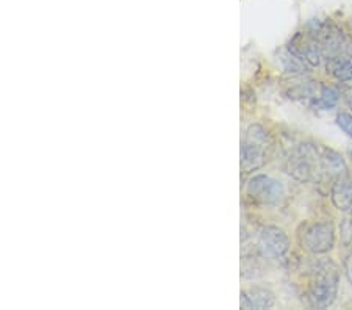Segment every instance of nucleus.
<instances>
[{"instance_id":"obj_1","label":"nucleus","mask_w":352,"mask_h":310,"mask_svg":"<svg viewBox=\"0 0 352 310\" xmlns=\"http://www.w3.org/2000/svg\"><path fill=\"white\" fill-rule=\"evenodd\" d=\"M340 271L334 262H319L313 269L307 285L305 298L310 307L327 308L338 295Z\"/></svg>"},{"instance_id":"obj_2","label":"nucleus","mask_w":352,"mask_h":310,"mask_svg":"<svg viewBox=\"0 0 352 310\" xmlns=\"http://www.w3.org/2000/svg\"><path fill=\"white\" fill-rule=\"evenodd\" d=\"M285 171L301 183L316 182L321 172V153L313 143L298 144L285 159Z\"/></svg>"},{"instance_id":"obj_3","label":"nucleus","mask_w":352,"mask_h":310,"mask_svg":"<svg viewBox=\"0 0 352 310\" xmlns=\"http://www.w3.org/2000/svg\"><path fill=\"white\" fill-rule=\"evenodd\" d=\"M272 141L268 130L260 124H252L241 141V169L243 172H253L260 169L269 157Z\"/></svg>"},{"instance_id":"obj_4","label":"nucleus","mask_w":352,"mask_h":310,"mask_svg":"<svg viewBox=\"0 0 352 310\" xmlns=\"http://www.w3.org/2000/svg\"><path fill=\"white\" fill-rule=\"evenodd\" d=\"M298 240L310 254H327L335 246V227L330 221H305L298 230Z\"/></svg>"},{"instance_id":"obj_5","label":"nucleus","mask_w":352,"mask_h":310,"mask_svg":"<svg viewBox=\"0 0 352 310\" xmlns=\"http://www.w3.org/2000/svg\"><path fill=\"white\" fill-rule=\"evenodd\" d=\"M244 195L257 205H277L285 196V188L277 179L268 174H257L247 180Z\"/></svg>"},{"instance_id":"obj_6","label":"nucleus","mask_w":352,"mask_h":310,"mask_svg":"<svg viewBox=\"0 0 352 310\" xmlns=\"http://www.w3.org/2000/svg\"><path fill=\"white\" fill-rule=\"evenodd\" d=\"M257 249L259 254L277 260L286 256V253L290 251V238H288L286 232L277 226L266 224L259 230V238H257Z\"/></svg>"},{"instance_id":"obj_7","label":"nucleus","mask_w":352,"mask_h":310,"mask_svg":"<svg viewBox=\"0 0 352 310\" xmlns=\"http://www.w3.org/2000/svg\"><path fill=\"white\" fill-rule=\"evenodd\" d=\"M286 50L291 52L301 61H304L308 68H316L323 61L321 46H319V41L311 30H308V32H298L291 38V41L288 43Z\"/></svg>"},{"instance_id":"obj_8","label":"nucleus","mask_w":352,"mask_h":310,"mask_svg":"<svg viewBox=\"0 0 352 310\" xmlns=\"http://www.w3.org/2000/svg\"><path fill=\"white\" fill-rule=\"evenodd\" d=\"M311 32L316 35V38L319 41L324 60H329V58L347 50L346 49V36L337 25L329 24V22L318 24L315 28H311Z\"/></svg>"},{"instance_id":"obj_9","label":"nucleus","mask_w":352,"mask_h":310,"mask_svg":"<svg viewBox=\"0 0 352 310\" xmlns=\"http://www.w3.org/2000/svg\"><path fill=\"white\" fill-rule=\"evenodd\" d=\"M319 153H321V172L318 179L319 183L332 185L337 179L349 174L346 162L340 152L329 147H319Z\"/></svg>"},{"instance_id":"obj_10","label":"nucleus","mask_w":352,"mask_h":310,"mask_svg":"<svg viewBox=\"0 0 352 310\" xmlns=\"http://www.w3.org/2000/svg\"><path fill=\"white\" fill-rule=\"evenodd\" d=\"M276 304V298L274 293L265 287L260 285H252L249 288L241 290V299H240V305L241 308L247 310V308H271Z\"/></svg>"},{"instance_id":"obj_11","label":"nucleus","mask_w":352,"mask_h":310,"mask_svg":"<svg viewBox=\"0 0 352 310\" xmlns=\"http://www.w3.org/2000/svg\"><path fill=\"white\" fill-rule=\"evenodd\" d=\"M330 199L337 210H352V176H343L330 185Z\"/></svg>"},{"instance_id":"obj_12","label":"nucleus","mask_w":352,"mask_h":310,"mask_svg":"<svg viewBox=\"0 0 352 310\" xmlns=\"http://www.w3.org/2000/svg\"><path fill=\"white\" fill-rule=\"evenodd\" d=\"M326 71L338 82H352V52L344 50L326 60Z\"/></svg>"},{"instance_id":"obj_13","label":"nucleus","mask_w":352,"mask_h":310,"mask_svg":"<svg viewBox=\"0 0 352 310\" xmlns=\"http://www.w3.org/2000/svg\"><path fill=\"white\" fill-rule=\"evenodd\" d=\"M338 101H340L338 88H335L332 85H323L321 83L319 91H318V96H316L311 107H315L318 110H332L337 107Z\"/></svg>"},{"instance_id":"obj_14","label":"nucleus","mask_w":352,"mask_h":310,"mask_svg":"<svg viewBox=\"0 0 352 310\" xmlns=\"http://www.w3.org/2000/svg\"><path fill=\"white\" fill-rule=\"evenodd\" d=\"M262 274V266L253 254H243V263H241V277L243 279H257Z\"/></svg>"},{"instance_id":"obj_15","label":"nucleus","mask_w":352,"mask_h":310,"mask_svg":"<svg viewBox=\"0 0 352 310\" xmlns=\"http://www.w3.org/2000/svg\"><path fill=\"white\" fill-rule=\"evenodd\" d=\"M337 124L349 138H352V113L340 111L337 114Z\"/></svg>"},{"instance_id":"obj_16","label":"nucleus","mask_w":352,"mask_h":310,"mask_svg":"<svg viewBox=\"0 0 352 310\" xmlns=\"http://www.w3.org/2000/svg\"><path fill=\"white\" fill-rule=\"evenodd\" d=\"M343 269L346 274V279L349 281V284H352V243L349 244V251L343 260Z\"/></svg>"},{"instance_id":"obj_17","label":"nucleus","mask_w":352,"mask_h":310,"mask_svg":"<svg viewBox=\"0 0 352 310\" xmlns=\"http://www.w3.org/2000/svg\"><path fill=\"white\" fill-rule=\"evenodd\" d=\"M344 83H349V86L344 88L343 92H344V98H346V102H347L349 108L352 110V82H344Z\"/></svg>"},{"instance_id":"obj_18","label":"nucleus","mask_w":352,"mask_h":310,"mask_svg":"<svg viewBox=\"0 0 352 310\" xmlns=\"http://www.w3.org/2000/svg\"><path fill=\"white\" fill-rule=\"evenodd\" d=\"M349 221L352 223V210H350V218H349Z\"/></svg>"},{"instance_id":"obj_19","label":"nucleus","mask_w":352,"mask_h":310,"mask_svg":"<svg viewBox=\"0 0 352 310\" xmlns=\"http://www.w3.org/2000/svg\"><path fill=\"white\" fill-rule=\"evenodd\" d=\"M350 153H352V150H350Z\"/></svg>"}]
</instances>
